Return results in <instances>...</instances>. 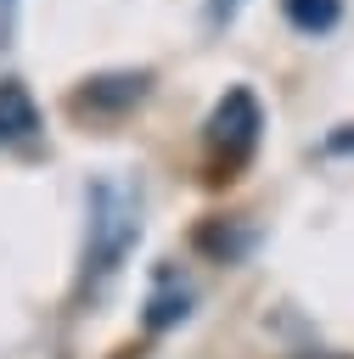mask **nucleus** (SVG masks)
<instances>
[{
	"label": "nucleus",
	"mask_w": 354,
	"mask_h": 359,
	"mask_svg": "<svg viewBox=\"0 0 354 359\" xmlns=\"http://www.w3.org/2000/svg\"><path fill=\"white\" fill-rule=\"evenodd\" d=\"M140 241V196L118 180L90 185V224H84V286L96 292L107 275H118V264L129 258V247Z\"/></svg>",
	"instance_id": "obj_1"
},
{
	"label": "nucleus",
	"mask_w": 354,
	"mask_h": 359,
	"mask_svg": "<svg viewBox=\"0 0 354 359\" xmlns=\"http://www.w3.org/2000/svg\"><path fill=\"white\" fill-rule=\"evenodd\" d=\"M258 129H264V112L253 101V90H225L202 123V151H208V168L214 180H230L253 151H258Z\"/></svg>",
	"instance_id": "obj_2"
},
{
	"label": "nucleus",
	"mask_w": 354,
	"mask_h": 359,
	"mask_svg": "<svg viewBox=\"0 0 354 359\" xmlns=\"http://www.w3.org/2000/svg\"><path fill=\"white\" fill-rule=\"evenodd\" d=\"M152 90V73H96L73 90V112H129Z\"/></svg>",
	"instance_id": "obj_3"
},
{
	"label": "nucleus",
	"mask_w": 354,
	"mask_h": 359,
	"mask_svg": "<svg viewBox=\"0 0 354 359\" xmlns=\"http://www.w3.org/2000/svg\"><path fill=\"white\" fill-rule=\"evenodd\" d=\"M39 135V107L22 79H0V146H22Z\"/></svg>",
	"instance_id": "obj_4"
},
{
	"label": "nucleus",
	"mask_w": 354,
	"mask_h": 359,
	"mask_svg": "<svg viewBox=\"0 0 354 359\" xmlns=\"http://www.w3.org/2000/svg\"><path fill=\"white\" fill-rule=\"evenodd\" d=\"M281 17H287L298 34L320 39V34H332V28L343 22V0H281Z\"/></svg>",
	"instance_id": "obj_5"
},
{
	"label": "nucleus",
	"mask_w": 354,
	"mask_h": 359,
	"mask_svg": "<svg viewBox=\"0 0 354 359\" xmlns=\"http://www.w3.org/2000/svg\"><path fill=\"white\" fill-rule=\"evenodd\" d=\"M146 309H152V314H146V325H152V331H157V325H169V320H180V314H185V286H174V275H163Z\"/></svg>",
	"instance_id": "obj_6"
},
{
	"label": "nucleus",
	"mask_w": 354,
	"mask_h": 359,
	"mask_svg": "<svg viewBox=\"0 0 354 359\" xmlns=\"http://www.w3.org/2000/svg\"><path fill=\"white\" fill-rule=\"evenodd\" d=\"M247 0H208V22L214 28H225V22H236V11H242Z\"/></svg>",
	"instance_id": "obj_7"
},
{
	"label": "nucleus",
	"mask_w": 354,
	"mask_h": 359,
	"mask_svg": "<svg viewBox=\"0 0 354 359\" xmlns=\"http://www.w3.org/2000/svg\"><path fill=\"white\" fill-rule=\"evenodd\" d=\"M17 6L22 0H0V45H11V34H17Z\"/></svg>",
	"instance_id": "obj_8"
},
{
	"label": "nucleus",
	"mask_w": 354,
	"mask_h": 359,
	"mask_svg": "<svg viewBox=\"0 0 354 359\" xmlns=\"http://www.w3.org/2000/svg\"><path fill=\"white\" fill-rule=\"evenodd\" d=\"M309 359H343V353H309Z\"/></svg>",
	"instance_id": "obj_9"
}]
</instances>
